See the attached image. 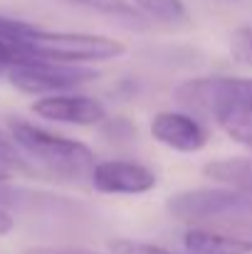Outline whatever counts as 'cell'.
<instances>
[{
    "label": "cell",
    "instance_id": "1",
    "mask_svg": "<svg viewBox=\"0 0 252 254\" xmlns=\"http://www.w3.org/2000/svg\"><path fill=\"white\" fill-rule=\"evenodd\" d=\"M178 104L210 116L233 141L252 148V79L203 77L178 86Z\"/></svg>",
    "mask_w": 252,
    "mask_h": 254
},
{
    "label": "cell",
    "instance_id": "2",
    "mask_svg": "<svg viewBox=\"0 0 252 254\" xmlns=\"http://www.w3.org/2000/svg\"><path fill=\"white\" fill-rule=\"evenodd\" d=\"M0 40L17 50H25L32 57L70 62V64L106 62L126 52L124 42L111 40V37L84 35V32H50L30 22L2 17V15H0Z\"/></svg>",
    "mask_w": 252,
    "mask_h": 254
},
{
    "label": "cell",
    "instance_id": "3",
    "mask_svg": "<svg viewBox=\"0 0 252 254\" xmlns=\"http://www.w3.org/2000/svg\"><path fill=\"white\" fill-rule=\"evenodd\" d=\"M7 128L22 153H27L30 158H35L40 166L52 170L60 178L80 180L91 175V170L96 166L91 151L75 138L50 133L22 119H7Z\"/></svg>",
    "mask_w": 252,
    "mask_h": 254
},
{
    "label": "cell",
    "instance_id": "4",
    "mask_svg": "<svg viewBox=\"0 0 252 254\" xmlns=\"http://www.w3.org/2000/svg\"><path fill=\"white\" fill-rule=\"evenodd\" d=\"M7 82L20 89L22 94H50V91H67L77 89L99 77V72L75 67L70 62H55V60H25L12 64L7 72Z\"/></svg>",
    "mask_w": 252,
    "mask_h": 254
},
{
    "label": "cell",
    "instance_id": "5",
    "mask_svg": "<svg viewBox=\"0 0 252 254\" xmlns=\"http://www.w3.org/2000/svg\"><path fill=\"white\" fill-rule=\"evenodd\" d=\"M170 215L188 222H205L225 215H248V195L238 188L188 190L168 200Z\"/></svg>",
    "mask_w": 252,
    "mask_h": 254
},
{
    "label": "cell",
    "instance_id": "6",
    "mask_svg": "<svg viewBox=\"0 0 252 254\" xmlns=\"http://www.w3.org/2000/svg\"><path fill=\"white\" fill-rule=\"evenodd\" d=\"M91 183L104 195H144L154 190V170L134 161H104L91 170Z\"/></svg>",
    "mask_w": 252,
    "mask_h": 254
},
{
    "label": "cell",
    "instance_id": "7",
    "mask_svg": "<svg viewBox=\"0 0 252 254\" xmlns=\"http://www.w3.org/2000/svg\"><path fill=\"white\" fill-rule=\"evenodd\" d=\"M32 111L47 121L75 126H94L106 116V109L99 99L80 94H47L32 104Z\"/></svg>",
    "mask_w": 252,
    "mask_h": 254
},
{
    "label": "cell",
    "instance_id": "8",
    "mask_svg": "<svg viewBox=\"0 0 252 254\" xmlns=\"http://www.w3.org/2000/svg\"><path fill=\"white\" fill-rule=\"evenodd\" d=\"M151 133L156 141L178 153H193L208 143V131L198 124V119L180 111H161L154 116Z\"/></svg>",
    "mask_w": 252,
    "mask_h": 254
},
{
    "label": "cell",
    "instance_id": "9",
    "mask_svg": "<svg viewBox=\"0 0 252 254\" xmlns=\"http://www.w3.org/2000/svg\"><path fill=\"white\" fill-rule=\"evenodd\" d=\"M183 245L190 254H252V242L208 222L190 227L183 235Z\"/></svg>",
    "mask_w": 252,
    "mask_h": 254
},
{
    "label": "cell",
    "instance_id": "10",
    "mask_svg": "<svg viewBox=\"0 0 252 254\" xmlns=\"http://www.w3.org/2000/svg\"><path fill=\"white\" fill-rule=\"evenodd\" d=\"M203 173L220 185L252 192V158H220L208 163Z\"/></svg>",
    "mask_w": 252,
    "mask_h": 254
},
{
    "label": "cell",
    "instance_id": "11",
    "mask_svg": "<svg viewBox=\"0 0 252 254\" xmlns=\"http://www.w3.org/2000/svg\"><path fill=\"white\" fill-rule=\"evenodd\" d=\"M136 10L149 17L156 20L161 25H185L188 22V7L183 0H134Z\"/></svg>",
    "mask_w": 252,
    "mask_h": 254
},
{
    "label": "cell",
    "instance_id": "12",
    "mask_svg": "<svg viewBox=\"0 0 252 254\" xmlns=\"http://www.w3.org/2000/svg\"><path fill=\"white\" fill-rule=\"evenodd\" d=\"M72 2L80 5V7H86V10H94V12L116 17V20L131 25V27H144L146 25V20L136 10V5H131L126 0H72Z\"/></svg>",
    "mask_w": 252,
    "mask_h": 254
},
{
    "label": "cell",
    "instance_id": "13",
    "mask_svg": "<svg viewBox=\"0 0 252 254\" xmlns=\"http://www.w3.org/2000/svg\"><path fill=\"white\" fill-rule=\"evenodd\" d=\"M109 250L111 254H173L164 247H156L149 242H136V240H114L109 245Z\"/></svg>",
    "mask_w": 252,
    "mask_h": 254
},
{
    "label": "cell",
    "instance_id": "14",
    "mask_svg": "<svg viewBox=\"0 0 252 254\" xmlns=\"http://www.w3.org/2000/svg\"><path fill=\"white\" fill-rule=\"evenodd\" d=\"M230 55L243 64H252V27H243L235 32L230 42Z\"/></svg>",
    "mask_w": 252,
    "mask_h": 254
},
{
    "label": "cell",
    "instance_id": "15",
    "mask_svg": "<svg viewBox=\"0 0 252 254\" xmlns=\"http://www.w3.org/2000/svg\"><path fill=\"white\" fill-rule=\"evenodd\" d=\"M0 163H5L7 168H27V161L22 158V151L17 143H10L0 136Z\"/></svg>",
    "mask_w": 252,
    "mask_h": 254
},
{
    "label": "cell",
    "instance_id": "16",
    "mask_svg": "<svg viewBox=\"0 0 252 254\" xmlns=\"http://www.w3.org/2000/svg\"><path fill=\"white\" fill-rule=\"evenodd\" d=\"M27 254H96V252L84 250V247H37V250H30Z\"/></svg>",
    "mask_w": 252,
    "mask_h": 254
},
{
    "label": "cell",
    "instance_id": "17",
    "mask_svg": "<svg viewBox=\"0 0 252 254\" xmlns=\"http://www.w3.org/2000/svg\"><path fill=\"white\" fill-rule=\"evenodd\" d=\"M12 225H15V220H12V215L0 205V237H5V235H10L12 232Z\"/></svg>",
    "mask_w": 252,
    "mask_h": 254
},
{
    "label": "cell",
    "instance_id": "18",
    "mask_svg": "<svg viewBox=\"0 0 252 254\" xmlns=\"http://www.w3.org/2000/svg\"><path fill=\"white\" fill-rule=\"evenodd\" d=\"M7 178H10V168H7L5 163H0V183H2V180H7Z\"/></svg>",
    "mask_w": 252,
    "mask_h": 254
}]
</instances>
